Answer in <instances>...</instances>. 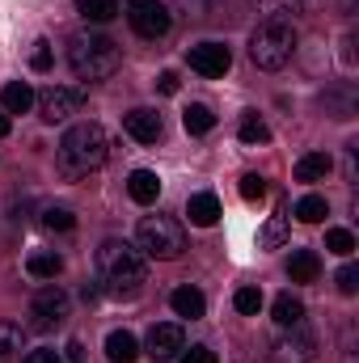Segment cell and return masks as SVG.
Instances as JSON below:
<instances>
[{"mask_svg":"<svg viewBox=\"0 0 359 363\" xmlns=\"http://www.w3.org/2000/svg\"><path fill=\"white\" fill-rule=\"evenodd\" d=\"M97 274H101V283H106L110 296L131 300V296H140V287L148 283V258L140 254V245L110 237V241H101V250H97Z\"/></svg>","mask_w":359,"mask_h":363,"instance_id":"1","label":"cell"},{"mask_svg":"<svg viewBox=\"0 0 359 363\" xmlns=\"http://www.w3.org/2000/svg\"><path fill=\"white\" fill-rule=\"evenodd\" d=\"M106 157H110V140H106V131H101L97 123H77V127H68L64 140H60V174L68 182L101 169Z\"/></svg>","mask_w":359,"mask_h":363,"instance_id":"2","label":"cell"},{"mask_svg":"<svg viewBox=\"0 0 359 363\" xmlns=\"http://www.w3.org/2000/svg\"><path fill=\"white\" fill-rule=\"evenodd\" d=\"M118 43L106 38V34H77L72 47H68V64L81 81H106L118 72Z\"/></svg>","mask_w":359,"mask_h":363,"instance_id":"3","label":"cell"},{"mask_svg":"<svg viewBox=\"0 0 359 363\" xmlns=\"http://www.w3.org/2000/svg\"><path fill=\"white\" fill-rule=\"evenodd\" d=\"M296 51V30L292 21H263L254 34H250V60L254 68L263 72H279Z\"/></svg>","mask_w":359,"mask_h":363,"instance_id":"4","label":"cell"},{"mask_svg":"<svg viewBox=\"0 0 359 363\" xmlns=\"http://www.w3.org/2000/svg\"><path fill=\"white\" fill-rule=\"evenodd\" d=\"M136 245H140L144 258L174 262V258H182V250H186V233H182L178 220H170V216H144L140 228H136Z\"/></svg>","mask_w":359,"mask_h":363,"instance_id":"5","label":"cell"},{"mask_svg":"<svg viewBox=\"0 0 359 363\" xmlns=\"http://www.w3.org/2000/svg\"><path fill=\"white\" fill-rule=\"evenodd\" d=\"M34 106H38V118H43V123H68V118L85 106V89L51 85V89L34 93Z\"/></svg>","mask_w":359,"mask_h":363,"instance_id":"6","label":"cell"},{"mask_svg":"<svg viewBox=\"0 0 359 363\" xmlns=\"http://www.w3.org/2000/svg\"><path fill=\"white\" fill-rule=\"evenodd\" d=\"M68 313H72V300H68V291H60V287H43V291L30 300V325H34V330H55V325L68 321Z\"/></svg>","mask_w":359,"mask_h":363,"instance_id":"7","label":"cell"},{"mask_svg":"<svg viewBox=\"0 0 359 363\" xmlns=\"http://www.w3.org/2000/svg\"><path fill=\"white\" fill-rule=\"evenodd\" d=\"M127 21L140 38H165L170 34V9L161 0H127Z\"/></svg>","mask_w":359,"mask_h":363,"instance_id":"8","label":"cell"},{"mask_svg":"<svg viewBox=\"0 0 359 363\" xmlns=\"http://www.w3.org/2000/svg\"><path fill=\"white\" fill-rule=\"evenodd\" d=\"M313 359H317V338L300 325H287L270 347V363H313Z\"/></svg>","mask_w":359,"mask_h":363,"instance_id":"9","label":"cell"},{"mask_svg":"<svg viewBox=\"0 0 359 363\" xmlns=\"http://www.w3.org/2000/svg\"><path fill=\"white\" fill-rule=\"evenodd\" d=\"M186 64L199 72V77H224L228 68H233V55H228V47L224 43H199V47H190L186 51Z\"/></svg>","mask_w":359,"mask_h":363,"instance_id":"10","label":"cell"},{"mask_svg":"<svg viewBox=\"0 0 359 363\" xmlns=\"http://www.w3.org/2000/svg\"><path fill=\"white\" fill-rule=\"evenodd\" d=\"M182 347H186L182 325H153V330H148V359L170 363V359L182 355Z\"/></svg>","mask_w":359,"mask_h":363,"instance_id":"11","label":"cell"},{"mask_svg":"<svg viewBox=\"0 0 359 363\" xmlns=\"http://www.w3.org/2000/svg\"><path fill=\"white\" fill-rule=\"evenodd\" d=\"M123 127H127V135L136 140V144H157L161 140V114L157 110H148V106H140V110H131L127 118H123Z\"/></svg>","mask_w":359,"mask_h":363,"instance_id":"12","label":"cell"},{"mask_svg":"<svg viewBox=\"0 0 359 363\" xmlns=\"http://www.w3.org/2000/svg\"><path fill=\"white\" fill-rule=\"evenodd\" d=\"M186 216H190L194 228H211V224L220 220V199H216L211 190H199V194L186 199Z\"/></svg>","mask_w":359,"mask_h":363,"instance_id":"13","label":"cell"},{"mask_svg":"<svg viewBox=\"0 0 359 363\" xmlns=\"http://www.w3.org/2000/svg\"><path fill=\"white\" fill-rule=\"evenodd\" d=\"M106 359L110 363H136L140 359V342H136V334H127V330H110V334H106Z\"/></svg>","mask_w":359,"mask_h":363,"instance_id":"14","label":"cell"},{"mask_svg":"<svg viewBox=\"0 0 359 363\" xmlns=\"http://www.w3.org/2000/svg\"><path fill=\"white\" fill-rule=\"evenodd\" d=\"M127 194H131L140 207H148V203L161 199V178H157L153 169H136V174L127 178Z\"/></svg>","mask_w":359,"mask_h":363,"instance_id":"15","label":"cell"},{"mask_svg":"<svg viewBox=\"0 0 359 363\" xmlns=\"http://www.w3.org/2000/svg\"><path fill=\"white\" fill-rule=\"evenodd\" d=\"M287 274H292V283H313V279L321 274V258H317L313 250H292Z\"/></svg>","mask_w":359,"mask_h":363,"instance_id":"16","label":"cell"},{"mask_svg":"<svg viewBox=\"0 0 359 363\" xmlns=\"http://www.w3.org/2000/svg\"><path fill=\"white\" fill-rule=\"evenodd\" d=\"M170 304H174V313L186 317V321H194V317H203V313H207V300H203V291H199V287H178V291L170 296Z\"/></svg>","mask_w":359,"mask_h":363,"instance_id":"17","label":"cell"},{"mask_svg":"<svg viewBox=\"0 0 359 363\" xmlns=\"http://www.w3.org/2000/svg\"><path fill=\"white\" fill-rule=\"evenodd\" d=\"M0 106H4V114H26V110L34 106V89H30L26 81H9V85L0 89Z\"/></svg>","mask_w":359,"mask_h":363,"instance_id":"18","label":"cell"},{"mask_svg":"<svg viewBox=\"0 0 359 363\" xmlns=\"http://www.w3.org/2000/svg\"><path fill=\"white\" fill-rule=\"evenodd\" d=\"M330 169H334V161L326 152H309V157L296 161V182H326Z\"/></svg>","mask_w":359,"mask_h":363,"instance_id":"19","label":"cell"},{"mask_svg":"<svg viewBox=\"0 0 359 363\" xmlns=\"http://www.w3.org/2000/svg\"><path fill=\"white\" fill-rule=\"evenodd\" d=\"M287 233H292V220H287V211H275L267 224H263V233H258V245H263V250H283Z\"/></svg>","mask_w":359,"mask_h":363,"instance_id":"20","label":"cell"},{"mask_svg":"<svg viewBox=\"0 0 359 363\" xmlns=\"http://www.w3.org/2000/svg\"><path fill=\"white\" fill-rule=\"evenodd\" d=\"M182 127H186L190 135H207V131L216 127V114H211V106H203V101H190V106L182 110Z\"/></svg>","mask_w":359,"mask_h":363,"instance_id":"21","label":"cell"},{"mask_svg":"<svg viewBox=\"0 0 359 363\" xmlns=\"http://www.w3.org/2000/svg\"><path fill=\"white\" fill-rule=\"evenodd\" d=\"M270 313H275V321L287 330V325H300L304 321V304L292 296V291H283V296H275V304H270Z\"/></svg>","mask_w":359,"mask_h":363,"instance_id":"22","label":"cell"},{"mask_svg":"<svg viewBox=\"0 0 359 363\" xmlns=\"http://www.w3.org/2000/svg\"><path fill=\"white\" fill-rule=\"evenodd\" d=\"M254 9L267 21H292L296 13H304V0H254Z\"/></svg>","mask_w":359,"mask_h":363,"instance_id":"23","label":"cell"},{"mask_svg":"<svg viewBox=\"0 0 359 363\" xmlns=\"http://www.w3.org/2000/svg\"><path fill=\"white\" fill-rule=\"evenodd\" d=\"M77 13L85 17V21H114L123 9H118V0H77Z\"/></svg>","mask_w":359,"mask_h":363,"instance_id":"24","label":"cell"},{"mask_svg":"<svg viewBox=\"0 0 359 363\" xmlns=\"http://www.w3.org/2000/svg\"><path fill=\"white\" fill-rule=\"evenodd\" d=\"M326 216H330V207H326L321 194H304V199L296 203V220H300V224H321Z\"/></svg>","mask_w":359,"mask_h":363,"instance_id":"25","label":"cell"},{"mask_svg":"<svg viewBox=\"0 0 359 363\" xmlns=\"http://www.w3.org/2000/svg\"><path fill=\"white\" fill-rule=\"evenodd\" d=\"M26 271L34 274V279H55V274L64 271V258L60 254H30Z\"/></svg>","mask_w":359,"mask_h":363,"instance_id":"26","label":"cell"},{"mask_svg":"<svg viewBox=\"0 0 359 363\" xmlns=\"http://www.w3.org/2000/svg\"><path fill=\"white\" fill-rule=\"evenodd\" d=\"M237 135H241V144H267V140H270V127L258 118V114H254V110H250V114L241 118Z\"/></svg>","mask_w":359,"mask_h":363,"instance_id":"27","label":"cell"},{"mask_svg":"<svg viewBox=\"0 0 359 363\" xmlns=\"http://www.w3.org/2000/svg\"><path fill=\"white\" fill-rule=\"evenodd\" d=\"M21 347H26V330L17 321H0V359L13 355V351H21Z\"/></svg>","mask_w":359,"mask_h":363,"instance_id":"28","label":"cell"},{"mask_svg":"<svg viewBox=\"0 0 359 363\" xmlns=\"http://www.w3.org/2000/svg\"><path fill=\"white\" fill-rule=\"evenodd\" d=\"M43 224H47L51 233H72V228H77V216H72L68 207H47V211H43Z\"/></svg>","mask_w":359,"mask_h":363,"instance_id":"29","label":"cell"},{"mask_svg":"<svg viewBox=\"0 0 359 363\" xmlns=\"http://www.w3.org/2000/svg\"><path fill=\"white\" fill-rule=\"evenodd\" d=\"M326 250L338 254V258H351V254H355V237H351L347 228H330V233H326Z\"/></svg>","mask_w":359,"mask_h":363,"instance_id":"30","label":"cell"},{"mask_svg":"<svg viewBox=\"0 0 359 363\" xmlns=\"http://www.w3.org/2000/svg\"><path fill=\"white\" fill-rule=\"evenodd\" d=\"M233 304H237V313L258 317V308H263V291H258V287H241V291L233 296Z\"/></svg>","mask_w":359,"mask_h":363,"instance_id":"31","label":"cell"},{"mask_svg":"<svg viewBox=\"0 0 359 363\" xmlns=\"http://www.w3.org/2000/svg\"><path fill=\"white\" fill-rule=\"evenodd\" d=\"M241 199H245V203H263V199H267V178L245 174V178H241Z\"/></svg>","mask_w":359,"mask_h":363,"instance_id":"32","label":"cell"},{"mask_svg":"<svg viewBox=\"0 0 359 363\" xmlns=\"http://www.w3.org/2000/svg\"><path fill=\"white\" fill-rule=\"evenodd\" d=\"M51 60H55V55H51V43H47V38H38V43H34V51H30V68H34V72H47V68H51Z\"/></svg>","mask_w":359,"mask_h":363,"instance_id":"33","label":"cell"},{"mask_svg":"<svg viewBox=\"0 0 359 363\" xmlns=\"http://www.w3.org/2000/svg\"><path fill=\"white\" fill-rule=\"evenodd\" d=\"M338 291H343V296H355L359 291V267L355 262H347V267L338 271Z\"/></svg>","mask_w":359,"mask_h":363,"instance_id":"34","label":"cell"},{"mask_svg":"<svg viewBox=\"0 0 359 363\" xmlns=\"http://www.w3.org/2000/svg\"><path fill=\"white\" fill-rule=\"evenodd\" d=\"M178 363H216V351L211 347H182V355H178Z\"/></svg>","mask_w":359,"mask_h":363,"instance_id":"35","label":"cell"},{"mask_svg":"<svg viewBox=\"0 0 359 363\" xmlns=\"http://www.w3.org/2000/svg\"><path fill=\"white\" fill-rule=\"evenodd\" d=\"M157 89L165 93V97H174V93H178V72H161V77H157Z\"/></svg>","mask_w":359,"mask_h":363,"instance_id":"36","label":"cell"},{"mask_svg":"<svg viewBox=\"0 0 359 363\" xmlns=\"http://www.w3.org/2000/svg\"><path fill=\"white\" fill-rule=\"evenodd\" d=\"M26 363H64V359H60L55 351H30V355H26Z\"/></svg>","mask_w":359,"mask_h":363,"instance_id":"37","label":"cell"},{"mask_svg":"<svg viewBox=\"0 0 359 363\" xmlns=\"http://www.w3.org/2000/svg\"><path fill=\"white\" fill-rule=\"evenodd\" d=\"M68 363H85V347H81V342H77V338H72V342H68Z\"/></svg>","mask_w":359,"mask_h":363,"instance_id":"38","label":"cell"},{"mask_svg":"<svg viewBox=\"0 0 359 363\" xmlns=\"http://www.w3.org/2000/svg\"><path fill=\"white\" fill-rule=\"evenodd\" d=\"M9 127H13V123H9V114H0V140L9 135Z\"/></svg>","mask_w":359,"mask_h":363,"instance_id":"39","label":"cell"}]
</instances>
